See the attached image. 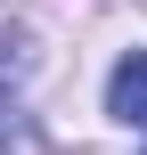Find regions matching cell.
I'll return each mask as SVG.
<instances>
[{
  "label": "cell",
  "instance_id": "7a4b0ae2",
  "mask_svg": "<svg viewBox=\"0 0 147 155\" xmlns=\"http://www.w3.org/2000/svg\"><path fill=\"white\" fill-rule=\"evenodd\" d=\"M0 155H49V139L33 131V114H16V106H0Z\"/></svg>",
  "mask_w": 147,
  "mask_h": 155
},
{
  "label": "cell",
  "instance_id": "6da1fadb",
  "mask_svg": "<svg viewBox=\"0 0 147 155\" xmlns=\"http://www.w3.org/2000/svg\"><path fill=\"white\" fill-rule=\"evenodd\" d=\"M106 114H115V123H147V49H131V57L115 65V82H106Z\"/></svg>",
  "mask_w": 147,
  "mask_h": 155
},
{
  "label": "cell",
  "instance_id": "3957f363",
  "mask_svg": "<svg viewBox=\"0 0 147 155\" xmlns=\"http://www.w3.org/2000/svg\"><path fill=\"white\" fill-rule=\"evenodd\" d=\"M25 74H33V41L16 25H0V82H25Z\"/></svg>",
  "mask_w": 147,
  "mask_h": 155
}]
</instances>
